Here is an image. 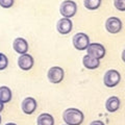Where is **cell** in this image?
<instances>
[{
	"instance_id": "obj_1",
	"label": "cell",
	"mask_w": 125,
	"mask_h": 125,
	"mask_svg": "<svg viewBox=\"0 0 125 125\" xmlns=\"http://www.w3.org/2000/svg\"><path fill=\"white\" fill-rule=\"evenodd\" d=\"M84 116L83 112L75 107L67 108L62 113V120L67 125H80L83 122Z\"/></svg>"
},
{
	"instance_id": "obj_2",
	"label": "cell",
	"mask_w": 125,
	"mask_h": 125,
	"mask_svg": "<svg viewBox=\"0 0 125 125\" xmlns=\"http://www.w3.org/2000/svg\"><path fill=\"white\" fill-rule=\"evenodd\" d=\"M77 11V4L72 0H65L62 2L60 7V13L64 18L71 19L76 15Z\"/></svg>"
},
{
	"instance_id": "obj_3",
	"label": "cell",
	"mask_w": 125,
	"mask_h": 125,
	"mask_svg": "<svg viewBox=\"0 0 125 125\" xmlns=\"http://www.w3.org/2000/svg\"><path fill=\"white\" fill-rule=\"evenodd\" d=\"M72 43L75 49L79 50V51H83V50H87L88 46L90 45V38L84 32H77L73 36Z\"/></svg>"
},
{
	"instance_id": "obj_4",
	"label": "cell",
	"mask_w": 125,
	"mask_h": 125,
	"mask_svg": "<svg viewBox=\"0 0 125 125\" xmlns=\"http://www.w3.org/2000/svg\"><path fill=\"white\" fill-rule=\"evenodd\" d=\"M121 80V75L117 70H108L105 72L103 77V83L107 88H115Z\"/></svg>"
},
{
	"instance_id": "obj_5",
	"label": "cell",
	"mask_w": 125,
	"mask_h": 125,
	"mask_svg": "<svg viewBox=\"0 0 125 125\" xmlns=\"http://www.w3.org/2000/svg\"><path fill=\"white\" fill-rule=\"evenodd\" d=\"M87 52L88 55L95 57L97 60H101L105 56V48L102 44L99 43H90V45L87 48Z\"/></svg>"
},
{
	"instance_id": "obj_6",
	"label": "cell",
	"mask_w": 125,
	"mask_h": 125,
	"mask_svg": "<svg viewBox=\"0 0 125 125\" xmlns=\"http://www.w3.org/2000/svg\"><path fill=\"white\" fill-rule=\"evenodd\" d=\"M65 76V72L64 69L55 66V67H51L48 70V73H47V77H48L49 81L51 83H60L64 79Z\"/></svg>"
},
{
	"instance_id": "obj_7",
	"label": "cell",
	"mask_w": 125,
	"mask_h": 125,
	"mask_svg": "<svg viewBox=\"0 0 125 125\" xmlns=\"http://www.w3.org/2000/svg\"><path fill=\"white\" fill-rule=\"evenodd\" d=\"M105 29L109 33H118L122 29V21L118 17H109L105 22Z\"/></svg>"
},
{
	"instance_id": "obj_8",
	"label": "cell",
	"mask_w": 125,
	"mask_h": 125,
	"mask_svg": "<svg viewBox=\"0 0 125 125\" xmlns=\"http://www.w3.org/2000/svg\"><path fill=\"white\" fill-rule=\"evenodd\" d=\"M33 64H34L33 57L28 53L21 54L18 58V66L23 71H29L33 67Z\"/></svg>"
},
{
	"instance_id": "obj_9",
	"label": "cell",
	"mask_w": 125,
	"mask_h": 125,
	"mask_svg": "<svg viewBox=\"0 0 125 125\" xmlns=\"http://www.w3.org/2000/svg\"><path fill=\"white\" fill-rule=\"evenodd\" d=\"M21 107H22V111L24 114H26V115L33 114L34 111H36L38 107L37 100L32 98V97H26V98L22 101Z\"/></svg>"
},
{
	"instance_id": "obj_10",
	"label": "cell",
	"mask_w": 125,
	"mask_h": 125,
	"mask_svg": "<svg viewBox=\"0 0 125 125\" xmlns=\"http://www.w3.org/2000/svg\"><path fill=\"white\" fill-rule=\"evenodd\" d=\"M72 27H73V23L71 21V19L62 18L57 22L56 29L61 34H68L69 32H71Z\"/></svg>"
},
{
	"instance_id": "obj_11",
	"label": "cell",
	"mask_w": 125,
	"mask_h": 125,
	"mask_svg": "<svg viewBox=\"0 0 125 125\" xmlns=\"http://www.w3.org/2000/svg\"><path fill=\"white\" fill-rule=\"evenodd\" d=\"M13 48L19 54L27 53V51H28V43L23 38H16L13 43Z\"/></svg>"
},
{
	"instance_id": "obj_12",
	"label": "cell",
	"mask_w": 125,
	"mask_h": 125,
	"mask_svg": "<svg viewBox=\"0 0 125 125\" xmlns=\"http://www.w3.org/2000/svg\"><path fill=\"white\" fill-rule=\"evenodd\" d=\"M121 101L117 96H112L106 100L105 102V108L109 113H115L120 108Z\"/></svg>"
},
{
	"instance_id": "obj_13",
	"label": "cell",
	"mask_w": 125,
	"mask_h": 125,
	"mask_svg": "<svg viewBox=\"0 0 125 125\" xmlns=\"http://www.w3.org/2000/svg\"><path fill=\"white\" fill-rule=\"evenodd\" d=\"M100 60H97L95 57H92L90 55H84L83 58V67L87 68L89 70H95L97 69L100 66Z\"/></svg>"
},
{
	"instance_id": "obj_14",
	"label": "cell",
	"mask_w": 125,
	"mask_h": 125,
	"mask_svg": "<svg viewBox=\"0 0 125 125\" xmlns=\"http://www.w3.org/2000/svg\"><path fill=\"white\" fill-rule=\"evenodd\" d=\"M37 124L38 125H54V118L52 115L47 114H41L37 119Z\"/></svg>"
},
{
	"instance_id": "obj_15",
	"label": "cell",
	"mask_w": 125,
	"mask_h": 125,
	"mask_svg": "<svg viewBox=\"0 0 125 125\" xmlns=\"http://www.w3.org/2000/svg\"><path fill=\"white\" fill-rule=\"evenodd\" d=\"M11 97H13V93L9 87L5 85L0 87V101H2L3 103H7L11 100Z\"/></svg>"
},
{
	"instance_id": "obj_16",
	"label": "cell",
	"mask_w": 125,
	"mask_h": 125,
	"mask_svg": "<svg viewBox=\"0 0 125 125\" xmlns=\"http://www.w3.org/2000/svg\"><path fill=\"white\" fill-rule=\"evenodd\" d=\"M85 9L90 10H98L101 4V0H83Z\"/></svg>"
},
{
	"instance_id": "obj_17",
	"label": "cell",
	"mask_w": 125,
	"mask_h": 125,
	"mask_svg": "<svg viewBox=\"0 0 125 125\" xmlns=\"http://www.w3.org/2000/svg\"><path fill=\"white\" fill-rule=\"evenodd\" d=\"M7 66H9V58H7L5 54L0 52V71L6 69Z\"/></svg>"
},
{
	"instance_id": "obj_18",
	"label": "cell",
	"mask_w": 125,
	"mask_h": 125,
	"mask_svg": "<svg viewBox=\"0 0 125 125\" xmlns=\"http://www.w3.org/2000/svg\"><path fill=\"white\" fill-rule=\"evenodd\" d=\"M114 5L118 10L125 11V0H114Z\"/></svg>"
},
{
	"instance_id": "obj_19",
	"label": "cell",
	"mask_w": 125,
	"mask_h": 125,
	"mask_svg": "<svg viewBox=\"0 0 125 125\" xmlns=\"http://www.w3.org/2000/svg\"><path fill=\"white\" fill-rule=\"evenodd\" d=\"M15 0H0V6L3 9H10L14 5Z\"/></svg>"
},
{
	"instance_id": "obj_20",
	"label": "cell",
	"mask_w": 125,
	"mask_h": 125,
	"mask_svg": "<svg viewBox=\"0 0 125 125\" xmlns=\"http://www.w3.org/2000/svg\"><path fill=\"white\" fill-rule=\"evenodd\" d=\"M90 125H104V123L102 121H99V120H96V121H93V122L90 124Z\"/></svg>"
},
{
	"instance_id": "obj_21",
	"label": "cell",
	"mask_w": 125,
	"mask_h": 125,
	"mask_svg": "<svg viewBox=\"0 0 125 125\" xmlns=\"http://www.w3.org/2000/svg\"><path fill=\"white\" fill-rule=\"evenodd\" d=\"M3 108H4V103H3L2 101H0V113L3 111Z\"/></svg>"
},
{
	"instance_id": "obj_22",
	"label": "cell",
	"mask_w": 125,
	"mask_h": 125,
	"mask_svg": "<svg viewBox=\"0 0 125 125\" xmlns=\"http://www.w3.org/2000/svg\"><path fill=\"white\" fill-rule=\"evenodd\" d=\"M122 61L125 62V49L123 50V52H122Z\"/></svg>"
},
{
	"instance_id": "obj_23",
	"label": "cell",
	"mask_w": 125,
	"mask_h": 125,
	"mask_svg": "<svg viewBox=\"0 0 125 125\" xmlns=\"http://www.w3.org/2000/svg\"><path fill=\"white\" fill-rule=\"evenodd\" d=\"M5 125H17V124H15V123H6Z\"/></svg>"
},
{
	"instance_id": "obj_24",
	"label": "cell",
	"mask_w": 125,
	"mask_h": 125,
	"mask_svg": "<svg viewBox=\"0 0 125 125\" xmlns=\"http://www.w3.org/2000/svg\"><path fill=\"white\" fill-rule=\"evenodd\" d=\"M0 124H1V116H0Z\"/></svg>"
},
{
	"instance_id": "obj_25",
	"label": "cell",
	"mask_w": 125,
	"mask_h": 125,
	"mask_svg": "<svg viewBox=\"0 0 125 125\" xmlns=\"http://www.w3.org/2000/svg\"><path fill=\"white\" fill-rule=\"evenodd\" d=\"M66 125H67V124H66Z\"/></svg>"
}]
</instances>
